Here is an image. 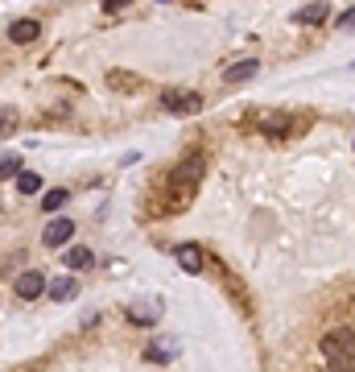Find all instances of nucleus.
I'll return each instance as SVG.
<instances>
[{
	"label": "nucleus",
	"instance_id": "obj_9",
	"mask_svg": "<svg viewBox=\"0 0 355 372\" xmlns=\"http://www.w3.org/2000/svg\"><path fill=\"white\" fill-rule=\"evenodd\" d=\"M257 128H261L264 137H285L289 133V116L285 112H264L261 120H257Z\"/></svg>",
	"mask_w": 355,
	"mask_h": 372
},
{
	"label": "nucleus",
	"instance_id": "obj_3",
	"mask_svg": "<svg viewBox=\"0 0 355 372\" xmlns=\"http://www.w3.org/2000/svg\"><path fill=\"white\" fill-rule=\"evenodd\" d=\"M42 294H46V277L38 269H25L21 277H17V298H21V302H33V298H42Z\"/></svg>",
	"mask_w": 355,
	"mask_h": 372
},
{
	"label": "nucleus",
	"instance_id": "obj_8",
	"mask_svg": "<svg viewBox=\"0 0 355 372\" xmlns=\"http://www.w3.org/2000/svg\"><path fill=\"white\" fill-rule=\"evenodd\" d=\"M174 257H178V265L186 273H203V248L198 244H178L174 248Z\"/></svg>",
	"mask_w": 355,
	"mask_h": 372
},
{
	"label": "nucleus",
	"instance_id": "obj_18",
	"mask_svg": "<svg viewBox=\"0 0 355 372\" xmlns=\"http://www.w3.org/2000/svg\"><path fill=\"white\" fill-rule=\"evenodd\" d=\"M17 170H21V157H4L0 162V178H13Z\"/></svg>",
	"mask_w": 355,
	"mask_h": 372
},
{
	"label": "nucleus",
	"instance_id": "obj_11",
	"mask_svg": "<svg viewBox=\"0 0 355 372\" xmlns=\"http://www.w3.org/2000/svg\"><path fill=\"white\" fill-rule=\"evenodd\" d=\"M331 17V9L327 4H306V9H298L293 13V25H322Z\"/></svg>",
	"mask_w": 355,
	"mask_h": 372
},
{
	"label": "nucleus",
	"instance_id": "obj_19",
	"mask_svg": "<svg viewBox=\"0 0 355 372\" xmlns=\"http://www.w3.org/2000/svg\"><path fill=\"white\" fill-rule=\"evenodd\" d=\"M339 29H355V9H347V13H339Z\"/></svg>",
	"mask_w": 355,
	"mask_h": 372
},
{
	"label": "nucleus",
	"instance_id": "obj_15",
	"mask_svg": "<svg viewBox=\"0 0 355 372\" xmlns=\"http://www.w3.org/2000/svg\"><path fill=\"white\" fill-rule=\"evenodd\" d=\"M174 351H178V344H174V339H162V344H153V347H149L145 356H149L153 364H166V360L174 356Z\"/></svg>",
	"mask_w": 355,
	"mask_h": 372
},
{
	"label": "nucleus",
	"instance_id": "obj_6",
	"mask_svg": "<svg viewBox=\"0 0 355 372\" xmlns=\"http://www.w3.org/2000/svg\"><path fill=\"white\" fill-rule=\"evenodd\" d=\"M38 33H42V25L33 21V17H21V21L9 25V38H13L17 46H29V42H38Z\"/></svg>",
	"mask_w": 355,
	"mask_h": 372
},
{
	"label": "nucleus",
	"instance_id": "obj_2",
	"mask_svg": "<svg viewBox=\"0 0 355 372\" xmlns=\"http://www.w3.org/2000/svg\"><path fill=\"white\" fill-rule=\"evenodd\" d=\"M162 108L174 112V116H194V112H203V96H198V91H178V87H169V91H162Z\"/></svg>",
	"mask_w": 355,
	"mask_h": 372
},
{
	"label": "nucleus",
	"instance_id": "obj_7",
	"mask_svg": "<svg viewBox=\"0 0 355 372\" xmlns=\"http://www.w3.org/2000/svg\"><path fill=\"white\" fill-rule=\"evenodd\" d=\"M257 71H261V62H257V58H240V62H232V67L223 71V83H248Z\"/></svg>",
	"mask_w": 355,
	"mask_h": 372
},
{
	"label": "nucleus",
	"instance_id": "obj_5",
	"mask_svg": "<svg viewBox=\"0 0 355 372\" xmlns=\"http://www.w3.org/2000/svg\"><path fill=\"white\" fill-rule=\"evenodd\" d=\"M124 315H128V322H137V327H153V322L162 319V302H133Z\"/></svg>",
	"mask_w": 355,
	"mask_h": 372
},
{
	"label": "nucleus",
	"instance_id": "obj_13",
	"mask_svg": "<svg viewBox=\"0 0 355 372\" xmlns=\"http://www.w3.org/2000/svg\"><path fill=\"white\" fill-rule=\"evenodd\" d=\"M17 124H21L17 108H13V103H0V137H13V133H17Z\"/></svg>",
	"mask_w": 355,
	"mask_h": 372
},
{
	"label": "nucleus",
	"instance_id": "obj_17",
	"mask_svg": "<svg viewBox=\"0 0 355 372\" xmlns=\"http://www.w3.org/2000/svg\"><path fill=\"white\" fill-rule=\"evenodd\" d=\"M108 83H112V87H124V91H133V87H137V79H133V74H108Z\"/></svg>",
	"mask_w": 355,
	"mask_h": 372
},
{
	"label": "nucleus",
	"instance_id": "obj_10",
	"mask_svg": "<svg viewBox=\"0 0 355 372\" xmlns=\"http://www.w3.org/2000/svg\"><path fill=\"white\" fill-rule=\"evenodd\" d=\"M46 294L54 298V302H71V298L79 294V281H74V277H54V281H46Z\"/></svg>",
	"mask_w": 355,
	"mask_h": 372
},
{
	"label": "nucleus",
	"instance_id": "obj_12",
	"mask_svg": "<svg viewBox=\"0 0 355 372\" xmlns=\"http://www.w3.org/2000/svg\"><path fill=\"white\" fill-rule=\"evenodd\" d=\"M91 265H95L91 248H67V257H62V269H91Z\"/></svg>",
	"mask_w": 355,
	"mask_h": 372
},
{
	"label": "nucleus",
	"instance_id": "obj_14",
	"mask_svg": "<svg viewBox=\"0 0 355 372\" xmlns=\"http://www.w3.org/2000/svg\"><path fill=\"white\" fill-rule=\"evenodd\" d=\"M67 198H71V191H67V186H54V191H46V195H42V207L54 215L58 207H67Z\"/></svg>",
	"mask_w": 355,
	"mask_h": 372
},
{
	"label": "nucleus",
	"instance_id": "obj_16",
	"mask_svg": "<svg viewBox=\"0 0 355 372\" xmlns=\"http://www.w3.org/2000/svg\"><path fill=\"white\" fill-rule=\"evenodd\" d=\"M17 191H21V195H38V191H42V178H38V174H17Z\"/></svg>",
	"mask_w": 355,
	"mask_h": 372
},
{
	"label": "nucleus",
	"instance_id": "obj_4",
	"mask_svg": "<svg viewBox=\"0 0 355 372\" xmlns=\"http://www.w3.org/2000/svg\"><path fill=\"white\" fill-rule=\"evenodd\" d=\"M71 236H74V223L71 220H50L46 232H42V244H46V248H62Z\"/></svg>",
	"mask_w": 355,
	"mask_h": 372
},
{
	"label": "nucleus",
	"instance_id": "obj_1",
	"mask_svg": "<svg viewBox=\"0 0 355 372\" xmlns=\"http://www.w3.org/2000/svg\"><path fill=\"white\" fill-rule=\"evenodd\" d=\"M318 356L327 360V368L331 372H355V331L351 327H339V331H331V335H322Z\"/></svg>",
	"mask_w": 355,
	"mask_h": 372
},
{
	"label": "nucleus",
	"instance_id": "obj_20",
	"mask_svg": "<svg viewBox=\"0 0 355 372\" xmlns=\"http://www.w3.org/2000/svg\"><path fill=\"white\" fill-rule=\"evenodd\" d=\"M322 372H331V368H322Z\"/></svg>",
	"mask_w": 355,
	"mask_h": 372
}]
</instances>
